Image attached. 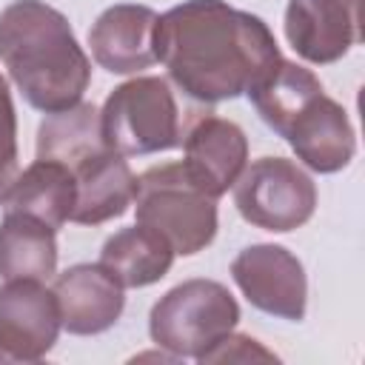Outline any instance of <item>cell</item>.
I'll use <instances>...</instances> for the list:
<instances>
[{
  "label": "cell",
  "instance_id": "obj_1",
  "mask_svg": "<svg viewBox=\"0 0 365 365\" xmlns=\"http://www.w3.org/2000/svg\"><path fill=\"white\" fill-rule=\"evenodd\" d=\"M154 57L185 97L222 103L248 94L282 54L262 17L225 0H185L157 17Z\"/></svg>",
  "mask_w": 365,
  "mask_h": 365
},
{
  "label": "cell",
  "instance_id": "obj_2",
  "mask_svg": "<svg viewBox=\"0 0 365 365\" xmlns=\"http://www.w3.org/2000/svg\"><path fill=\"white\" fill-rule=\"evenodd\" d=\"M0 63L43 114L77 106L91 80L88 54L66 14L43 0H14L0 11Z\"/></svg>",
  "mask_w": 365,
  "mask_h": 365
},
{
  "label": "cell",
  "instance_id": "obj_3",
  "mask_svg": "<svg viewBox=\"0 0 365 365\" xmlns=\"http://www.w3.org/2000/svg\"><path fill=\"white\" fill-rule=\"evenodd\" d=\"M137 222L160 231L174 254H200L217 237V200L205 194L182 163L151 165L134 185Z\"/></svg>",
  "mask_w": 365,
  "mask_h": 365
},
{
  "label": "cell",
  "instance_id": "obj_4",
  "mask_svg": "<svg viewBox=\"0 0 365 365\" xmlns=\"http://www.w3.org/2000/svg\"><path fill=\"white\" fill-rule=\"evenodd\" d=\"M240 322L234 294L217 279H185L165 291L148 314V336L177 359H200Z\"/></svg>",
  "mask_w": 365,
  "mask_h": 365
},
{
  "label": "cell",
  "instance_id": "obj_5",
  "mask_svg": "<svg viewBox=\"0 0 365 365\" xmlns=\"http://www.w3.org/2000/svg\"><path fill=\"white\" fill-rule=\"evenodd\" d=\"M103 143L123 157L171 151L182 143L180 108L163 77H134L117 86L100 108Z\"/></svg>",
  "mask_w": 365,
  "mask_h": 365
},
{
  "label": "cell",
  "instance_id": "obj_6",
  "mask_svg": "<svg viewBox=\"0 0 365 365\" xmlns=\"http://www.w3.org/2000/svg\"><path fill=\"white\" fill-rule=\"evenodd\" d=\"M234 205L245 222L285 234L314 217L317 185L299 163L288 157H259L237 177Z\"/></svg>",
  "mask_w": 365,
  "mask_h": 365
},
{
  "label": "cell",
  "instance_id": "obj_7",
  "mask_svg": "<svg viewBox=\"0 0 365 365\" xmlns=\"http://www.w3.org/2000/svg\"><path fill=\"white\" fill-rule=\"evenodd\" d=\"M231 277L257 311L288 322L305 319L308 277L288 248L271 242L248 245L234 257Z\"/></svg>",
  "mask_w": 365,
  "mask_h": 365
},
{
  "label": "cell",
  "instance_id": "obj_8",
  "mask_svg": "<svg viewBox=\"0 0 365 365\" xmlns=\"http://www.w3.org/2000/svg\"><path fill=\"white\" fill-rule=\"evenodd\" d=\"M60 308L43 279L0 285V362H40L60 336Z\"/></svg>",
  "mask_w": 365,
  "mask_h": 365
},
{
  "label": "cell",
  "instance_id": "obj_9",
  "mask_svg": "<svg viewBox=\"0 0 365 365\" xmlns=\"http://www.w3.org/2000/svg\"><path fill=\"white\" fill-rule=\"evenodd\" d=\"M362 0H288L285 37L291 48L314 66L342 60L359 40Z\"/></svg>",
  "mask_w": 365,
  "mask_h": 365
},
{
  "label": "cell",
  "instance_id": "obj_10",
  "mask_svg": "<svg viewBox=\"0 0 365 365\" xmlns=\"http://www.w3.org/2000/svg\"><path fill=\"white\" fill-rule=\"evenodd\" d=\"M279 137L294 148L297 160L317 174L342 171L356 151V134L345 108L325 91L297 108Z\"/></svg>",
  "mask_w": 365,
  "mask_h": 365
},
{
  "label": "cell",
  "instance_id": "obj_11",
  "mask_svg": "<svg viewBox=\"0 0 365 365\" xmlns=\"http://www.w3.org/2000/svg\"><path fill=\"white\" fill-rule=\"evenodd\" d=\"M60 308V322L74 336H94L108 331L123 308H125V288L100 265V262H80L57 274L51 285Z\"/></svg>",
  "mask_w": 365,
  "mask_h": 365
},
{
  "label": "cell",
  "instance_id": "obj_12",
  "mask_svg": "<svg viewBox=\"0 0 365 365\" xmlns=\"http://www.w3.org/2000/svg\"><path fill=\"white\" fill-rule=\"evenodd\" d=\"M182 165L194 177V182L220 200L228 188H234L237 177L248 165V140L245 131L217 114L200 117L182 137Z\"/></svg>",
  "mask_w": 365,
  "mask_h": 365
},
{
  "label": "cell",
  "instance_id": "obj_13",
  "mask_svg": "<svg viewBox=\"0 0 365 365\" xmlns=\"http://www.w3.org/2000/svg\"><path fill=\"white\" fill-rule=\"evenodd\" d=\"M157 11L137 3L108 6L88 29V46L100 68L111 74H137L157 63L154 26Z\"/></svg>",
  "mask_w": 365,
  "mask_h": 365
},
{
  "label": "cell",
  "instance_id": "obj_14",
  "mask_svg": "<svg viewBox=\"0 0 365 365\" xmlns=\"http://www.w3.org/2000/svg\"><path fill=\"white\" fill-rule=\"evenodd\" d=\"M77 200L71 222L77 225H103L117 220L134 202L137 177L128 168V160L111 148H103L71 168Z\"/></svg>",
  "mask_w": 365,
  "mask_h": 365
},
{
  "label": "cell",
  "instance_id": "obj_15",
  "mask_svg": "<svg viewBox=\"0 0 365 365\" xmlns=\"http://www.w3.org/2000/svg\"><path fill=\"white\" fill-rule=\"evenodd\" d=\"M74 200L77 185L71 168L57 160H34L26 171L17 174L3 200V208L29 214L57 231L71 220Z\"/></svg>",
  "mask_w": 365,
  "mask_h": 365
},
{
  "label": "cell",
  "instance_id": "obj_16",
  "mask_svg": "<svg viewBox=\"0 0 365 365\" xmlns=\"http://www.w3.org/2000/svg\"><path fill=\"white\" fill-rule=\"evenodd\" d=\"M174 257L177 254L171 242L160 231L137 222L131 228L111 234L103 242L100 265L123 288H145V285L160 282L171 271Z\"/></svg>",
  "mask_w": 365,
  "mask_h": 365
},
{
  "label": "cell",
  "instance_id": "obj_17",
  "mask_svg": "<svg viewBox=\"0 0 365 365\" xmlns=\"http://www.w3.org/2000/svg\"><path fill=\"white\" fill-rule=\"evenodd\" d=\"M57 231L29 214L6 211L0 220V277L48 279L57 274Z\"/></svg>",
  "mask_w": 365,
  "mask_h": 365
},
{
  "label": "cell",
  "instance_id": "obj_18",
  "mask_svg": "<svg viewBox=\"0 0 365 365\" xmlns=\"http://www.w3.org/2000/svg\"><path fill=\"white\" fill-rule=\"evenodd\" d=\"M103 148L108 145L100 131V108L83 100L66 111L46 114L37 128V160H57L74 168Z\"/></svg>",
  "mask_w": 365,
  "mask_h": 365
},
{
  "label": "cell",
  "instance_id": "obj_19",
  "mask_svg": "<svg viewBox=\"0 0 365 365\" xmlns=\"http://www.w3.org/2000/svg\"><path fill=\"white\" fill-rule=\"evenodd\" d=\"M20 174L17 165V117L6 77L0 74V205Z\"/></svg>",
  "mask_w": 365,
  "mask_h": 365
},
{
  "label": "cell",
  "instance_id": "obj_20",
  "mask_svg": "<svg viewBox=\"0 0 365 365\" xmlns=\"http://www.w3.org/2000/svg\"><path fill=\"white\" fill-rule=\"evenodd\" d=\"M197 362H277V356L262 342L231 331L217 345H211Z\"/></svg>",
  "mask_w": 365,
  "mask_h": 365
}]
</instances>
